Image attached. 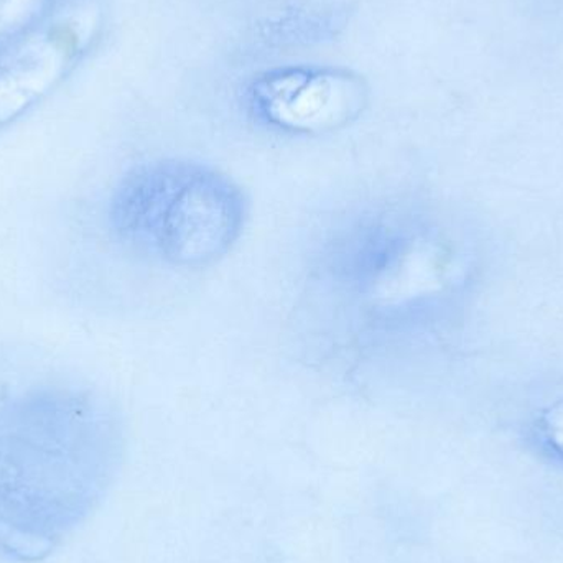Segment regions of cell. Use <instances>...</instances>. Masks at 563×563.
Wrapping results in <instances>:
<instances>
[{"mask_svg":"<svg viewBox=\"0 0 563 563\" xmlns=\"http://www.w3.org/2000/svg\"><path fill=\"white\" fill-rule=\"evenodd\" d=\"M536 426L545 446L563 460V399L542 409Z\"/></svg>","mask_w":563,"mask_h":563,"instance_id":"3957f363","label":"cell"},{"mask_svg":"<svg viewBox=\"0 0 563 563\" xmlns=\"http://www.w3.org/2000/svg\"><path fill=\"white\" fill-rule=\"evenodd\" d=\"M366 101L356 76L330 68H287L267 73L251 89L257 118L297 134L333 131L360 115Z\"/></svg>","mask_w":563,"mask_h":563,"instance_id":"7a4b0ae2","label":"cell"},{"mask_svg":"<svg viewBox=\"0 0 563 563\" xmlns=\"http://www.w3.org/2000/svg\"><path fill=\"white\" fill-rule=\"evenodd\" d=\"M247 203L223 172L187 158L132 168L111 200V223L142 253L180 269L223 260L243 234Z\"/></svg>","mask_w":563,"mask_h":563,"instance_id":"6da1fadb","label":"cell"}]
</instances>
